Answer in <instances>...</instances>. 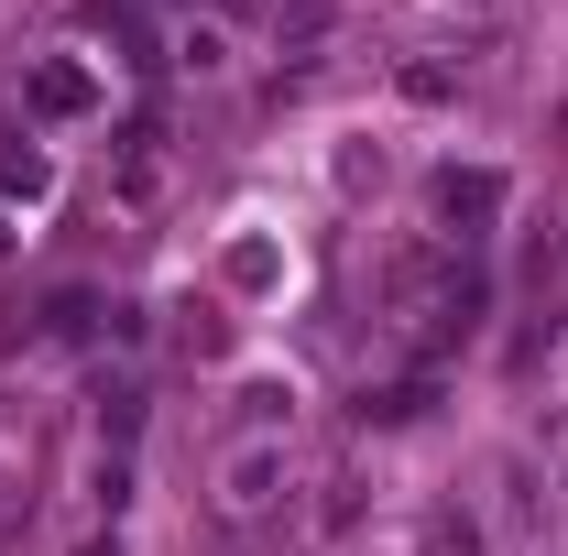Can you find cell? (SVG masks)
<instances>
[{
  "mask_svg": "<svg viewBox=\"0 0 568 556\" xmlns=\"http://www.w3.org/2000/svg\"><path fill=\"white\" fill-rule=\"evenodd\" d=\"M416 556H481V524H470V513H426V524H416Z\"/></svg>",
  "mask_w": 568,
  "mask_h": 556,
  "instance_id": "obj_3",
  "label": "cell"
},
{
  "mask_svg": "<svg viewBox=\"0 0 568 556\" xmlns=\"http://www.w3.org/2000/svg\"><path fill=\"white\" fill-rule=\"evenodd\" d=\"M437 218H448L459 240H481V229L503 218V175H481V164L459 175V164H448V175H437Z\"/></svg>",
  "mask_w": 568,
  "mask_h": 556,
  "instance_id": "obj_2",
  "label": "cell"
},
{
  "mask_svg": "<svg viewBox=\"0 0 568 556\" xmlns=\"http://www.w3.org/2000/svg\"><path fill=\"white\" fill-rule=\"evenodd\" d=\"M44 328H55V339H88V328H99V295H55Z\"/></svg>",
  "mask_w": 568,
  "mask_h": 556,
  "instance_id": "obj_5",
  "label": "cell"
},
{
  "mask_svg": "<svg viewBox=\"0 0 568 556\" xmlns=\"http://www.w3.org/2000/svg\"><path fill=\"white\" fill-rule=\"evenodd\" d=\"M284 502H295V459H284L274 436H263V447H241V459L219 470V524H230V535L284 524Z\"/></svg>",
  "mask_w": 568,
  "mask_h": 556,
  "instance_id": "obj_1",
  "label": "cell"
},
{
  "mask_svg": "<svg viewBox=\"0 0 568 556\" xmlns=\"http://www.w3.org/2000/svg\"><path fill=\"white\" fill-rule=\"evenodd\" d=\"M33 110H55V121L88 110V76H77V66H44V76H33Z\"/></svg>",
  "mask_w": 568,
  "mask_h": 556,
  "instance_id": "obj_4",
  "label": "cell"
},
{
  "mask_svg": "<svg viewBox=\"0 0 568 556\" xmlns=\"http://www.w3.org/2000/svg\"><path fill=\"white\" fill-rule=\"evenodd\" d=\"M77 556H121V535H110V546H77Z\"/></svg>",
  "mask_w": 568,
  "mask_h": 556,
  "instance_id": "obj_6",
  "label": "cell"
}]
</instances>
